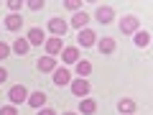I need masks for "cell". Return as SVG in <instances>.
I'll return each instance as SVG.
<instances>
[{
    "label": "cell",
    "mask_w": 153,
    "mask_h": 115,
    "mask_svg": "<svg viewBox=\"0 0 153 115\" xmlns=\"http://www.w3.org/2000/svg\"><path fill=\"white\" fill-rule=\"evenodd\" d=\"M64 8H66V10H82V3H76V0H66Z\"/></svg>",
    "instance_id": "7402d4cb"
},
{
    "label": "cell",
    "mask_w": 153,
    "mask_h": 115,
    "mask_svg": "<svg viewBox=\"0 0 153 115\" xmlns=\"http://www.w3.org/2000/svg\"><path fill=\"white\" fill-rule=\"evenodd\" d=\"M46 56H56V54H59V51H61V38H49V41H46Z\"/></svg>",
    "instance_id": "9c48e42d"
},
{
    "label": "cell",
    "mask_w": 153,
    "mask_h": 115,
    "mask_svg": "<svg viewBox=\"0 0 153 115\" xmlns=\"http://www.w3.org/2000/svg\"><path fill=\"white\" fill-rule=\"evenodd\" d=\"M89 72H92V64H89V61H84V59L76 61V74H79V79H84Z\"/></svg>",
    "instance_id": "ac0fdd59"
},
{
    "label": "cell",
    "mask_w": 153,
    "mask_h": 115,
    "mask_svg": "<svg viewBox=\"0 0 153 115\" xmlns=\"http://www.w3.org/2000/svg\"><path fill=\"white\" fill-rule=\"evenodd\" d=\"M94 41H97V36H94V31H89V28H82V31H79V44H82L84 49H89V46H94Z\"/></svg>",
    "instance_id": "8992f818"
},
{
    "label": "cell",
    "mask_w": 153,
    "mask_h": 115,
    "mask_svg": "<svg viewBox=\"0 0 153 115\" xmlns=\"http://www.w3.org/2000/svg\"><path fill=\"white\" fill-rule=\"evenodd\" d=\"M0 115H18V110L13 105H5V108H0Z\"/></svg>",
    "instance_id": "603a6c76"
},
{
    "label": "cell",
    "mask_w": 153,
    "mask_h": 115,
    "mask_svg": "<svg viewBox=\"0 0 153 115\" xmlns=\"http://www.w3.org/2000/svg\"><path fill=\"white\" fill-rule=\"evenodd\" d=\"M28 44H33V46H41V44H46L44 31H41V28H31V31H28Z\"/></svg>",
    "instance_id": "30bf717a"
},
{
    "label": "cell",
    "mask_w": 153,
    "mask_h": 115,
    "mask_svg": "<svg viewBox=\"0 0 153 115\" xmlns=\"http://www.w3.org/2000/svg\"><path fill=\"white\" fill-rule=\"evenodd\" d=\"M54 69H56V59H54V56L38 59V72H54Z\"/></svg>",
    "instance_id": "5bb4252c"
},
{
    "label": "cell",
    "mask_w": 153,
    "mask_h": 115,
    "mask_svg": "<svg viewBox=\"0 0 153 115\" xmlns=\"http://www.w3.org/2000/svg\"><path fill=\"white\" fill-rule=\"evenodd\" d=\"M61 59H64L66 64H76V61H79V51H76L74 46H66V49L61 51Z\"/></svg>",
    "instance_id": "7c38bea8"
},
{
    "label": "cell",
    "mask_w": 153,
    "mask_h": 115,
    "mask_svg": "<svg viewBox=\"0 0 153 115\" xmlns=\"http://www.w3.org/2000/svg\"><path fill=\"white\" fill-rule=\"evenodd\" d=\"M26 87H23V84H16V87H10V92H8V97H10V102L13 105H18V102H23V100H28L26 97Z\"/></svg>",
    "instance_id": "3957f363"
},
{
    "label": "cell",
    "mask_w": 153,
    "mask_h": 115,
    "mask_svg": "<svg viewBox=\"0 0 153 115\" xmlns=\"http://www.w3.org/2000/svg\"><path fill=\"white\" fill-rule=\"evenodd\" d=\"M21 26H23L21 13H10V16H5V28H8V31H21Z\"/></svg>",
    "instance_id": "52a82bcc"
},
{
    "label": "cell",
    "mask_w": 153,
    "mask_h": 115,
    "mask_svg": "<svg viewBox=\"0 0 153 115\" xmlns=\"http://www.w3.org/2000/svg\"><path fill=\"white\" fill-rule=\"evenodd\" d=\"M71 82V74L64 69V66H56L54 69V84H59V87H64V84Z\"/></svg>",
    "instance_id": "5b68a950"
},
{
    "label": "cell",
    "mask_w": 153,
    "mask_h": 115,
    "mask_svg": "<svg viewBox=\"0 0 153 115\" xmlns=\"http://www.w3.org/2000/svg\"><path fill=\"white\" fill-rule=\"evenodd\" d=\"M49 31L54 33L56 38H61L66 33V21H64V18H51V21H49Z\"/></svg>",
    "instance_id": "7a4b0ae2"
},
{
    "label": "cell",
    "mask_w": 153,
    "mask_h": 115,
    "mask_svg": "<svg viewBox=\"0 0 153 115\" xmlns=\"http://www.w3.org/2000/svg\"><path fill=\"white\" fill-rule=\"evenodd\" d=\"M5 79H8V72H5V69H0V82H5Z\"/></svg>",
    "instance_id": "4316f807"
},
{
    "label": "cell",
    "mask_w": 153,
    "mask_h": 115,
    "mask_svg": "<svg viewBox=\"0 0 153 115\" xmlns=\"http://www.w3.org/2000/svg\"><path fill=\"white\" fill-rule=\"evenodd\" d=\"M94 110H97V102H94L92 97H82V113L84 115H92Z\"/></svg>",
    "instance_id": "ffe728a7"
},
{
    "label": "cell",
    "mask_w": 153,
    "mask_h": 115,
    "mask_svg": "<svg viewBox=\"0 0 153 115\" xmlns=\"http://www.w3.org/2000/svg\"><path fill=\"white\" fill-rule=\"evenodd\" d=\"M8 8H10V10H21V0H10Z\"/></svg>",
    "instance_id": "d4e9b609"
},
{
    "label": "cell",
    "mask_w": 153,
    "mask_h": 115,
    "mask_svg": "<svg viewBox=\"0 0 153 115\" xmlns=\"http://www.w3.org/2000/svg\"><path fill=\"white\" fill-rule=\"evenodd\" d=\"M38 115H56V113L51 108H41V110H38Z\"/></svg>",
    "instance_id": "484cf974"
},
{
    "label": "cell",
    "mask_w": 153,
    "mask_h": 115,
    "mask_svg": "<svg viewBox=\"0 0 153 115\" xmlns=\"http://www.w3.org/2000/svg\"><path fill=\"white\" fill-rule=\"evenodd\" d=\"M28 105H31V108H36V110H41V108L46 105V92H41V90H38V92H31Z\"/></svg>",
    "instance_id": "ba28073f"
},
{
    "label": "cell",
    "mask_w": 153,
    "mask_h": 115,
    "mask_svg": "<svg viewBox=\"0 0 153 115\" xmlns=\"http://www.w3.org/2000/svg\"><path fill=\"white\" fill-rule=\"evenodd\" d=\"M133 41H135V46H140V49H143V46L151 44V33H146V31H135V33H133Z\"/></svg>",
    "instance_id": "9a60e30c"
},
{
    "label": "cell",
    "mask_w": 153,
    "mask_h": 115,
    "mask_svg": "<svg viewBox=\"0 0 153 115\" xmlns=\"http://www.w3.org/2000/svg\"><path fill=\"white\" fill-rule=\"evenodd\" d=\"M100 51H102V54H112V51H115V38H110V36H105L102 38V41H100Z\"/></svg>",
    "instance_id": "e0dca14e"
},
{
    "label": "cell",
    "mask_w": 153,
    "mask_h": 115,
    "mask_svg": "<svg viewBox=\"0 0 153 115\" xmlns=\"http://www.w3.org/2000/svg\"><path fill=\"white\" fill-rule=\"evenodd\" d=\"M138 31V18L135 16H125L120 21V33H135Z\"/></svg>",
    "instance_id": "277c9868"
},
{
    "label": "cell",
    "mask_w": 153,
    "mask_h": 115,
    "mask_svg": "<svg viewBox=\"0 0 153 115\" xmlns=\"http://www.w3.org/2000/svg\"><path fill=\"white\" fill-rule=\"evenodd\" d=\"M87 21H89V16H87V13H84V10H76V13H74V18H71V26L82 31V28L87 26Z\"/></svg>",
    "instance_id": "4fadbf2b"
},
{
    "label": "cell",
    "mask_w": 153,
    "mask_h": 115,
    "mask_svg": "<svg viewBox=\"0 0 153 115\" xmlns=\"http://www.w3.org/2000/svg\"><path fill=\"white\" fill-rule=\"evenodd\" d=\"M69 87H71V95H76L79 100L89 95V82L87 79H74V82H69Z\"/></svg>",
    "instance_id": "6da1fadb"
},
{
    "label": "cell",
    "mask_w": 153,
    "mask_h": 115,
    "mask_svg": "<svg viewBox=\"0 0 153 115\" xmlns=\"http://www.w3.org/2000/svg\"><path fill=\"white\" fill-rule=\"evenodd\" d=\"M5 56H10V46L0 41V59H5Z\"/></svg>",
    "instance_id": "cb8c5ba5"
},
{
    "label": "cell",
    "mask_w": 153,
    "mask_h": 115,
    "mask_svg": "<svg viewBox=\"0 0 153 115\" xmlns=\"http://www.w3.org/2000/svg\"><path fill=\"white\" fill-rule=\"evenodd\" d=\"M112 16H115V10L110 5H100L97 8V21L100 23H110V21H112Z\"/></svg>",
    "instance_id": "8fae6325"
},
{
    "label": "cell",
    "mask_w": 153,
    "mask_h": 115,
    "mask_svg": "<svg viewBox=\"0 0 153 115\" xmlns=\"http://www.w3.org/2000/svg\"><path fill=\"white\" fill-rule=\"evenodd\" d=\"M28 46H31V44H28V38H16V44H13V51H16V54H28Z\"/></svg>",
    "instance_id": "d6986e66"
},
{
    "label": "cell",
    "mask_w": 153,
    "mask_h": 115,
    "mask_svg": "<svg viewBox=\"0 0 153 115\" xmlns=\"http://www.w3.org/2000/svg\"><path fill=\"white\" fill-rule=\"evenodd\" d=\"M28 10H44V0H28Z\"/></svg>",
    "instance_id": "44dd1931"
},
{
    "label": "cell",
    "mask_w": 153,
    "mask_h": 115,
    "mask_svg": "<svg viewBox=\"0 0 153 115\" xmlns=\"http://www.w3.org/2000/svg\"><path fill=\"white\" fill-rule=\"evenodd\" d=\"M117 110H120V113H123V115H130V113H133V110H135V102H133V100H130V97H123V100H120V102H117Z\"/></svg>",
    "instance_id": "2e32d148"
},
{
    "label": "cell",
    "mask_w": 153,
    "mask_h": 115,
    "mask_svg": "<svg viewBox=\"0 0 153 115\" xmlns=\"http://www.w3.org/2000/svg\"><path fill=\"white\" fill-rule=\"evenodd\" d=\"M64 115H76V113H64Z\"/></svg>",
    "instance_id": "83f0119b"
}]
</instances>
